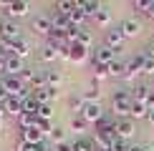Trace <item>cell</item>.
Listing matches in <instances>:
<instances>
[{"label": "cell", "mask_w": 154, "mask_h": 151, "mask_svg": "<svg viewBox=\"0 0 154 151\" xmlns=\"http://www.w3.org/2000/svg\"><path fill=\"white\" fill-rule=\"evenodd\" d=\"M96 25H101V28H109L111 25V10H106V8H101L99 13H96Z\"/></svg>", "instance_id": "obj_27"}, {"label": "cell", "mask_w": 154, "mask_h": 151, "mask_svg": "<svg viewBox=\"0 0 154 151\" xmlns=\"http://www.w3.org/2000/svg\"><path fill=\"white\" fill-rule=\"evenodd\" d=\"M38 116H33V113H20V118H18V126H20V131L30 129V126H35Z\"/></svg>", "instance_id": "obj_28"}, {"label": "cell", "mask_w": 154, "mask_h": 151, "mask_svg": "<svg viewBox=\"0 0 154 151\" xmlns=\"http://www.w3.org/2000/svg\"><path fill=\"white\" fill-rule=\"evenodd\" d=\"M30 28H33V33H38V35H51V33H53L51 15H35L33 23H30Z\"/></svg>", "instance_id": "obj_4"}, {"label": "cell", "mask_w": 154, "mask_h": 151, "mask_svg": "<svg viewBox=\"0 0 154 151\" xmlns=\"http://www.w3.org/2000/svg\"><path fill=\"white\" fill-rule=\"evenodd\" d=\"M79 116H81L88 126H91V123L96 126V123L101 121V118H104V108H101V103H86V106H83V111L79 113Z\"/></svg>", "instance_id": "obj_3"}, {"label": "cell", "mask_w": 154, "mask_h": 151, "mask_svg": "<svg viewBox=\"0 0 154 151\" xmlns=\"http://www.w3.org/2000/svg\"><path fill=\"white\" fill-rule=\"evenodd\" d=\"M109 76V66H101V63H94V83L99 78H106Z\"/></svg>", "instance_id": "obj_36"}, {"label": "cell", "mask_w": 154, "mask_h": 151, "mask_svg": "<svg viewBox=\"0 0 154 151\" xmlns=\"http://www.w3.org/2000/svg\"><path fill=\"white\" fill-rule=\"evenodd\" d=\"M111 106H114V113H116V116L129 118V113H131V98H114Z\"/></svg>", "instance_id": "obj_12"}, {"label": "cell", "mask_w": 154, "mask_h": 151, "mask_svg": "<svg viewBox=\"0 0 154 151\" xmlns=\"http://www.w3.org/2000/svg\"><path fill=\"white\" fill-rule=\"evenodd\" d=\"M20 141H23V144H28V146H35V144L46 141V136H43V131L38 129V126H30V129L20 131Z\"/></svg>", "instance_id": "obj_8"}, {"label": "cell", "mask_w": 154, "mask_h": 151, "mask_svg": "<svg viewBox=\"0 0 154 151\" xmlns=\"http://www.w3.org/2000/svg\"><path fill=\"white\" fill-rule=\"evenodd\" d=\"M144 61H146V55H144V53L134 55V58L126 63V76H124V78H126V81H131L137 73H142V71H144Z\"/></svg>", "instance_id": "obj_9"}, {"label": "cell", "mask_w": 154, "mask_h": 151, "mask_svg": "<svg viewBox=\"0 0 154 151\" xmlns=\"http://www.w3.org/2000/svg\"><path fill=\"white\" fill-rule=\"evenodd\" d=\"M35 116L41 118V121H51V116H53V106H41Z\"/></svg>", "instance_id": "obj_37"}, {"label": "cell", "mask_w": 154, "mask_h": 151, "mask_svg": "<svg viewBox=\"0 0 154 151\" xmlns=\"http://www.w3.org/2000/svg\"><path fill=\"white\" fill-rule=\"evenodd\" d=\"M111 151H129V141L116 138V141H114V146H111Z\"/></svg>", "instance_id": "obj_39"}, {"label": "cell", "mask_w": 154, "mask_h": 151, "mask_svg": "<svg viewBox=\"0 0 154 151\" xmlns=\"http://www.w3.org/2000/svg\"><path fill=\"white\" fill-rule=\"evenodd\" d=\"M152 91H154V86H152Z\"/></svg>", "instance_id": "obj_54"}, {"label": "cell", "mask_w": 154, "mask_h": 151, "mask_svg": "<svg viewBox=\"0 0 154 151\" xmlns=\"http://www.w3.org/2000/svg\"><path fill=\"white\" fill-rule=\"evenodd\" d=\"M18 78H20V83H23L25 88H30V83H33V78H35V68H25Z\"/></svg>", "instance_id": "obj_32"}, {"label": "cell", "mask_w": 154, "mask_h": 151, "mask_svg": "<svg viewBox=\"0 0 154 151\" xmlns=\"http://www.w3.org/2000/svg\"><path fill=\"white\" fill-rule=\"evenodd\" d=\"M149 93H152V86L139 83L137 88H134V93H131V101H139V103H144V101L149 98Z\"/></svg>", "instance_id": "obj_21"}, {"label": "cell", "mask_w": 154, "mask_h": 151, "mask_svg": "<svg viewBox=\"0 0 154 151\" xmlns=\"http://www.w3.org/2000/svg\"><path fill=\"white\" fill-rule=\"evenodd\" d=\"M73 151H96L94 138H76L73 141Z\"/></svg>", "instance_id": "obj_26"}, {"label": "cell", "mask_w": 154, "mask_h": 151, "mask_svg": "<svg viewBox=\"0 0 154 151\" xmlns=\"http://www.w3.org/2000/svg\"><path fill=\"white\" fill-rule=\"evenodd\" d=\"M10 55H18V58H28V55H30V46H28V43H25L23 40V38H20V40H15V43H13V53Z\"/></svg>", "instance_id": "obj_20"}, {"label": "cell", "mask_w": 154, "mask_h": 151, "mask_svg": "<svg viewBox=\"0 0 154 151\" xmlns=\"http://www.w3.org/2000/svg\"><path fill=\"white\" fill-rule=\"evenodd\" d=\"M8 98H10V96H8V91H5V88H3V83H0V103H5Z\"/></svg>", "instance_id": "obj_46"}, {"label": "cell", "mask_w": 154, "mask_h": 151, "mask_svg": "<svg viewBox=\"0 0 154 151\" xmlns=\"http://www.w3.org/2000/svg\"><path fill=\"white\" fill-rule=\"evenodd\" d=\"M146 121H149V123L154 126V111H149V113H146Z\"/></svg>", "instance_id": "obj_50"}, {"label": "cell", "mask_w": 154, "mask_h": 151, "mask_svg": "<svg viewBox=\"0 0 154 151\" xmlns=\"http://www.w3.org/2000/svg\"><path fill=\"white\" fill-rule=\"evenodd\" d=\"M48 136L53 138V144H63V141H66V131H63L61 126H53V131H51Z\"/></svg>", "instance_id": "obj_35"}, {"label": "cell", "mask_w": 154, "mask_h": 151, "mask_svg": "<svg viewBox=\"0 0 154 151\" xmlns=\"http://www.w3.org/2000/svg\"><path fill=\"white\" fill-rule=\"evenodd\" d=\"M15 151H30V146H28V144H23V141H20V144L15 146Z\"/></svg>", "instance_id": "obj_49"}, {"label": "cell", "mask_w": 154, "mask_h": 151, "mask_svg": "<svg viewBox=\"0 0 154 151\" xmlns=\"http://www.w3.org/2000/svg\"><path fill=\"white\" fill-rule=\"evenodd\" d=\"M30 151H51V146H48V141H41L35 146H30Z\"/></svg>", "instance_id": "obj_42"}, {"label": "cell", "mask_w": 154, "mask_h": 151, "mask_svg": "<svg viewBox=\"0 0 154 151\" xmlns=\"http://www.w3.org/2000/svg\"><path fill=\"white\" fill-rule=\"evenodd\" d=\"M5 58H8V55L0 53V73H5Z\"/></svg>", "instance_id": "obj_48"}, {"label": "cell", "mask_w": 154, "mask_h": 151, "mask_svg": "<svg viewBox=\"0 0 154 151\" xmlns=\"http://www.w3.org/2000/svg\"><path fill=\"white\" fill-rule=\"evenodd\" d=\"M76 3H79V8L83 10V15H86V18H96V13L104 8L99 0H76Z\"/></svg>", "instance_id": "obj_15"}, {"label": "cell", "mask_w": 154, "mask_h": 151, "mask_svg": "<svg viewBox=\"0 0 154 151\" xmlns=\"http://www.w3.org/2000/svg\"><path fill=\"white\" fill-rule=\"evenodd\" d=\"M71 129L76 131V134H86V129H88V123L83 121L81 116H73V121H71Z\"/></svg>", "instance_id": "obj_34"}, {"label": "cell", "mask_w": 154, "mask_h": 151, "mask_svg": "<svg viewBox=\"0 0 154 151\" xmlns=\"http://www.w3.org/2000/svg\"><path fill=\"white\" fill-rule=\"evenodd\" d=\"M99 96H101V91H99V86H96V83L81 93V98L86 101V103H99Z\"/></svg>", "instance_id": "obj_25"}, {"label": "cell", "mask_w": 154, "mask_h": 151, "mask_svg": "<svg viewBox=\"0 0 154 151\" xmlns=\"http://www.w3.org/2000/svg\"><path fill=\"white\" fill-rule=\"evenodd\" d=\"M56 96H58V91H53V88H43V91H35L33 98L38 101L41 106H51L56 101Z\"/></svg>", "instance_id": "obj_18"}, {"label": "cell", "mask_w": 154, "mask_h": 151, "mask_svg": "<svg viewBox=\"0 0 154 151\" xmlns=\"http://www.w3.org/2000/svg\"><path fill=\"white\" fill-rule=\"evenodd\" d=\"M119 30L124 38H137L139 33H142V23L137 20V18H126V20L119 23Z\"/></svg>", "instance_id": "obj_5"}, {"label": "cell", "mask_w": 154, "mask_h": 151, "mask_svg": "<svg viewBox=\"0 0 154 151\" xmlns=\"http://www.w3.org/2000/svg\"><path fill=\"white\" fill-rule=\"evenodd\" d=\"M109 76H119V78H124V76H126V63L114 61L111 66H109Z\"/></svg>", "instance_id": "obj_29"}, {"label": "cell", "mask_w": 154, "mask_h": 151, "mask_svg": "<svg viewBox=\"0 0 154 151\" xmlns=\"http://www.w3.org/2000/svg\"><path fill=\"white\" fill-rule=\"evenodd\" d=\"M146 113H149V108H146V103H139V101H131V113L129 118L134 121V118H146Z\"/></svg>", "instance_id": "obj_22"}, {"label": "cell", "mask_w": 154, "mask_h": 151, "mask_svg": "<svg viewBox=\"0 0 154 151\" xmlns=\"http://www.w3.org/2000/svg\"><path fill=\"white\" fill-rule=\"evenodd\" d=\"M144 151H154V144H144Z\"/></svg>", "instance_id": "obj_51"}, {"label": "cell", "mask_w": 154, "mask_h": 151, "mask_svg": "<svg viewBox=\"0 0 154 151\" xmlns=\"http://www.w3.org/2000/svg\"><path fill=\"white\" fill-rule=\"evenodd\" d=\"M63 58H68V61H73V63H83V61L88 58V48H83L81 43H71L68 50L63 53Z\"/></svg>", "instance_id": "obj_7"}, {"label": "cell", "mask_w": 154, "mask_h": 151, "mask_svg": "<svg viewBox=\"0 0 154 151\" xmlns=\"http://www.w3.org/2000/svg\"><path fill=\"white\" fill-rule=\"evenodd\" d=\"M142 73L154 76V58H146V61H144V71H142Z\"/></svg>", "instance_id": "obj_41"}, {"label": "cell", "mask_w": 154, "mask_h": 151, "mask_svg": "<svg viewBox=\"0 0 154 151\" xmlns=\"http://www.w3.org/2000/svg\"><path fill=\"white\" fill-rule=\"evenodd\" d=\"M0 40H20V25L10 18H0Z\"/></svg>", "instance_id": "obj_1"}, {"label": "cell", "mask_w": 154, "mask_h": 151, "mask_svg": "<svg viewBox=\"0 0 154 151\" xmlns=\"http://www.w3.org/2000/svg\"><path fill=\"white\" fill-rule=\"evenodd\" d=\"M129 151H144V144H129Z\"/></svg>", "instance_id": "obj_47"}, {"label": "cell", "mask_w": 154, "mask_h": 151, "mask_svg": "<svg viewBox=\"0 0 154 151\" xmlns=\"http://www.w3.org/2000/svg\"><path fill=\"white\" fill-rule=\"evenodd\" d=\"M124 40H126V38L121 35V30H119V28H114V30H106V43H104V46H109L111 50H119Z\"/></svg>", "instance_id": "obj_16"}, {"label": "cell", "mask_w": 154, "mask_h": 151, "mask_svg": "<svg viewBox=\"0 0 154 151\" xmlns=\"http://www.w3.org/2000/svg\"><path fill=\"white\" fill-rule=\"evenodd\" d=\"M38 108H41V103H38L33 96L23 101V113H33V116H35V113H38Z\"/></svg>", "instance_id": "obj_31"}, {"label": "cell", "mask_w": 154, "mask_h": 151, "mask_svg": "<svg viewBox=\"0 0 154 151\" xmlns=\"http://www.w3.org/2000/svg\"><path fill=\"white\" fill-rule=\"evenodd\" d=\"M114 141H116V134L114 131H96V138H94L96 149H111Z\"/></svg>", "instance_id": "obj_11"}, {"label": "cell", "mask_w": 154, "mask_h": 151, "mask_svg": "<svg viewBox=\"0 0 154 151\" xmlns=\"http://www.w3.org/2000/svg\"><path fill=\"white\" fill-rule=\"evenodd\" d=\"M51 23H53V30L56 33H66L71 28V18L68 15H61V13H51Z\"/></svg>", "instance_id": "obj_14"}, {"label": "cell", "mask_w": 154, "mask_h": 151, "mask_svg": "<svg viewBox=\"0 0 154 151\" xmlns=\"http://www.w3.org/2000/svg\"><path fill=\"white\" fill-rule=\"evenodd\" d=\"M68 18H71V25H76V28H81V25L86 23V15H83V10L79 8V3H76V10H73Z\"/></svg>", "instance_id": "obj_30"}, {"label": "cell", "mask_w": 154, "mask_h": 151, "mask_svg": "<svg viewBox=\"0 0 154 151\" xmlns=\"http://www.w3.org/2000/svg\"><path fill=\"white\" fill-rule=\"evenodd\" d=\"M63 53L66 50H61V48H53V46H43L41 48V61H46V63H53V61H58V58H63Z\"/></svg>", "instance_id": "obj_17"}, {"label": "cell", "mask_w": 154, "mask_h": 151, "mask_svg": "<svg viewBox=\"0 0 154 151\" xmlns=\"http://www.w3.org/2000/svg\"><path fill=\"white\" fill-rule=\"evenodd\" d=\"M5 116V103H0V118Z\"/></svg>", "instance_id": "obj_52"}, {"label": "cell", "mask_w": 154, "mask_h": 151, "mask_svg": "<svg viewBox=\"0 0 154 151\" xmlns=\"http://www.w3.org/2000/svg\"><path fill=\"white\" fill-rule=\"evenodd\" d=\"M116 61V50H111L109 46H99L94 50V63H101V66H111Z\"/></svg>", "instance_id": "obj_6"}, {"label": "cell", "mask_w": 154, "mask_h": 151, "mask_svg": "<svg viewBox=\"0 0 154 151\" xmlns=\"http://www.w3.org/2000/svg\"><path fill=\"white\" fill-rule=\"evenodd\" d=\"M43 73H46V86H48V88H53V91H56V88L61 86L63 76H61L58 71H43Z\"/></svg>", "instance_id": "obj_24"}, {"label": "cell", "mask_w": 154, "mask_h": 151, "mask_svg": "<svg viewBox=\"0 0 154 151\" xmlns=\"http://www.w3.org/2000/svg\"><path fill=\"white\" fill-rule=\"evenodd\" d=\"M114 134H116V138H121V141H129V138L137 134V123H134L131 118H119L116 126H114Z\"/></svg>", "instance_id": "obj_2"}, {"label": "cell", "mask_w": 154, "mask_h": 151, "mask_svg": "<svg viewBox=\"0 0 154 151\" xmlns=\"http://www.w3.org/2000/svg\"><path fill=\"white\" fill-rule=\"evenodd\" d=\"M25 71V61L18 55H8L5 58V76H20Z\"/></svg>", "instance_id": "obj_10"}, {"label": "cell", "mask_w": 154, "mask_h": 151, "mask_svg": "<svg viewBox=\"0 0 154 151\" xmlns=\"http://www.w3.org/2000/svg\"><path fill=\"white\" fill-rule=\"evenodd\" d=\"M53 10L61 13V15H71V13L76 10V3H73V0H58V3L53 5Z\"/></svg>", "instance_id": "obj_23"}, {"label": "cell", "mask_w": 154, "mask_h": 151, "mask_svg": "<svg viewBox=\"0 0 154 151\" xmlns=\"http://www.w3.org/2000/svg\"><path fill=\"white\" fill-rule=\"evenodd\" d=\"M144 15H146V18H152V20H154V0H149V5H146Z\"/></svg>", "instance_id": "obj_44"}, {"label": "cell", "mask_w": 154, "mask_h": 151, "mask_svg": "<svg viewBox=\"0 0 154 151\" xmlns=\"http://www.w3.org/2000/svg\"><path fill=\"white\" fill-rule=\"evenodd\" d=\"M114 98H131V93L126 88H119V91H114Z\"/></svg>", "instance_id": "obj_43"}, {"label": "cell", "mask_w": 154, "mask_h": 151, "mask_svg": "<svg viewBox=\"0 0 154 151\" xmlns=\"http://www.w3.org/2000/svg\"><path fill=\"white\" fill-rule=\"evenodd\" d=\"M28 10H30L28 0H15V3H10V8H8V18H23V15H28Z\"/></svg>", "instance_id": "obj_13"}, {"label": "cell", "mask_w": 154, "mask_h": 151, "mask_svg": "<svg viewBox=\"0 0 154 151\" xmlns=\"http://www.w3.org/2000/svg\"><path fill=\"white\" fill-rule=\"evenodd\" d=\"M96 151H111V149H96Z\"/></svg>", "instance_id": "obj_53"}, {"label": "cell", "mask_w": 154, "mask_h": 151, "mask_svg": "<svg viewBox=\"0 0 154 151\" xmlns=\"http://www.w3.org/2000/svg\"><path fill=\"white\" fill-rule=\"evenodd\" d=\"M79 43H81L83 48L91 50V46H94V35L88 33V30H83V28H81V33H79Z\"/></svg>", "instance_id": "obj_33"}, {"label": "cell", "mask_w": 154, "mask_h": 151, "mask_svg": "<svg viewBox=\"0 0 154 151\" xmlns=\"http://www.w3.org/2000/svg\"><path fill=\"white\" fill-rule=\"evenodd\" d=\"M83 106H86V101H83L81 96H76V98H71V108H73L76 113H81V111H83Z\"/></svg>", "instance_id": "obj_38"}, {"label": "cell", "mask_w": 154, "mask_h": 151, "mask_svg": "<svg viewBox=\"0 0 154 151\" xmlns=\"http://www.w3.org/2000/svg\"><path fill=\"white\" fill-rule=\"evenodd\" d=\"M146 5H149V0H139V3H134V8H137V10H146Z\"/></svg>", "instance_id": "obj_45"}, {"label": "cell", "mask_w": 154, "mask_h": 151, "mask_svg": "<svg viewBox=\"0 0 154 151\" xmlns=\"http://www.w3.org/2000/svg\"><path fill=\"white\" fill-rule=\"evenodd\" d=\"M5 113H8V116H13V118L18 121V118H20V113H23V101L8 98V101H5Z\"/></svg>", "instance_id": "obj_19"}, {"label": "cell", "mask_w": 154, "mask_h": 151, "mask_svg": "<svg viewBox=\"0 0 154 151\" xmlns=\"http://www.w3.org/2000/svg\"><path fill=\"white\" fill-rule=\"evenodd\" d=\"M53 151H73V141H63V144H56Z\"/></svg>", "instance_id": "obj_40"}]
</instances>
